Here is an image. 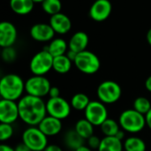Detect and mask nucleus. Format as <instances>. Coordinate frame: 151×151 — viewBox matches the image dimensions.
Returning <instances> with one entry per match:
<instances>
[{
	"instance_id": "f257e3e1",
	"label": "nucleus",
	"mask_w": 151,
	"mask_h": 151,
	"mask_svg": "<svg viewBox=\"0 0 151 151\" xmlns=\"http://www.w3.org/2000/svg\"><path fill=\"white\" fill-rule=\"evenodd\" d=\"M19 119L29 127H37L47 116L46 103L42 98L33 96H24L19 102Z\"/></svg>"
},
{
	"instance_id": "f03ea898",
	"label": "nucleus",
	"mask_w": 151,
	"mask_h": 151,
	"mask_svg": "<svg viewBox=\"0 0 151 151\" xmlns=\"http://www.w3.org/2000/svg\"><path fill=\"white\" fill-rule=\"evenodd\" d=\"M25 91V82L22 78L15 73H9L0 81L1 99L15 101L22 97Z\"/></svg>"
},
{
	"instance_id": "7ed1b4c3",
	"label": "nucleus",
	"mask_w": 151,
	"mask_h": 151,
	"mask_svg": "<svg viewBox=\"0 0 151 151\" xmlns=\"http://www.w3.org/2000/svg\"><path fill=\"white\" fill-rule=\"evenodd\" d=\"M119 123L125 132L137 134L142 131L146 126L145 115L136 111L134 109H128L120 114Z\"/></svg>"
},
{
	"instance_id": "20e7f679",
	"label": "nucleus",
	"mask_w": 151,
	"mask_h": 151,
	"mask_svg": "<svg viewBox=\"0 0 151 151\" xmlns=\"http://www.w3.org/2000/svg\"><path fill=\"white\" fill-rule=\"evenodd\" d=\"M73 64L80 72L85 74H94L101 67L99 58L95 53L87 50L77 54Z\"/></svg>"
},
{
	"instance_id": "39448f33",
	"label": "nucleus",
	"mask_w": 151,
	"mask_h": 151,
	"mask_svg": "<svg viewBox=\"0 0 151 151\" xmlns=\"http://www.w3.org/2000/svg\"><path fill=\"white\" fill-rule=\"evenodd\" d=\"M22 142L32 151H43L48 146V137L38 127H29L22 134Z\"/></svg>"
},
{
	"instance_id": "423d86ee",
	"label": "nucleus",
	"mask_w": 151,
	"mask_h": 151,
	"mask_svg": "<svg viewBox=\"0 0 151 151\" xmlns=\"http://www.w3.org/2000/svg\"><path fill=\"white\" fill-rule=\"evenodd\" d=\"M97 97L104 104H112L118 102L122 95V89L119 83L113 81H104L97 88Z\"/></svg>"
},
{
	"instance_id": "0eeeda50",
	"label": "nucleus",
	"mask_w": 151,
	"mask_h": 151,
	"mask_svg": "<svg viewBox=\"0 0 151 151\" xmlns=\"http://www.w3.org/2000/svg\"><path fill=\"white\" fill-rule=\"evenodd\" d=\"M53 56L45 49L37 52L31 59L29 68L34 75L44 76L53 67Z\"/></svg>"
},
{
	"instance_id": "6e6552de",
	"label": "nucleus",
	"mask_w": 151,
	"mask_h": 151,
	"mask_svg": "<svg viewBox=\"0 0 151 151\" xmlns=\"http://www.w3.org/2000/svg\"><path fill=\"white\" fill-rule=\"evenodd\" d=\"M51 88L50 81L45 76L34 75L25 82V91L27 95L42 98L49 95Z\"/></svg>"
},
{
	"instance_id": "1a4fd4ad",
	"label": "nucleus",
	"mask_w": 151,
	"mask_h": 151,
	"mask_svg": "<svg viewBox=\"0 0 151 151\" xmlns=\"http://www.w3.org/2000/svg\"><path fill=\"white\" fill-rule=\"evenodd\" d=\"M71 104L61 96L50 98L46 103L47 114L60 120L65 119L71 114Z\"/></svg>"
},
{
	"instance_id": "9d476101",
	"label": "nucleus",
	"mask_w": 151,
	"mask_h": 151,
	"mask_svg": "<svg viewBox=\"0 0 151 151\" xmlns=\"http://www.w3.org/2000/svg\"><path fill=\"white\" fill-rule=\"evenodd\" d=\"M84 112L85 119L94 127H101L108 119V111L105 104L101 101H91Z\"/></svg>"
},
{
	"instance_id": "9b49d317",
	"label": "nucleus",
	"mask_w": 151,
	"mask_h": 151,
	"mask_svg": "<svg viewBox=\"0 0 151 151\" xmlns=\"http://www.w3.org/2000/svg\"><path fill=\"white\" fill-rule=\"evenodd\" d=\"M19 118L18 103L15 101L1 99L0 101V122L12 124Z\"/></svg>"
},
{
	"instance_id": "f8f14e48",
	"label": "nucleus",
	"mask_w": 151,
	"mask_h": 151,
	"mask_svg": "<svg viewBox=\"0 0 151 151\" xmlns=\"http://www.w3.org/2000/svg\"><path fill=\"white\" fill-rule=\"evenodd\" d=\"M112 11L111 3L109 0H96L89 9L90 18L96 22L106 20Z\"/></svg>"
},
{
	"instance_id": "ddd939ff",
	"label": "nucleus",
	"mask_w": 151,
	"mask_h": 151,
	"mask_svg": "<svg viewBox=\"0 0 151 151\" xmlns=\"http://www.w3.org/2000/svg\"><path fill=\"white\" fill-rule=\"evenodd\" d=\"M17 29L15 26L9 21L0 23V46L2 48L12 47L17 40Z\"/></svg>"
},
{
	"instance_id": "4468645a",
	"label": "nucleus",
	"mask_w": 151,
	"mask_h": 151,
	"mask_svg": "<svg viewBox=\"0 0 151 151\" xmlns=\"http://www.w3.org/2000/svg\"><path fill=\"white\" fill-rule=\"evenodd\" d=\"M55 31L50 24L37 23L35 24L30 29L31 37L36 42H49L53 40Z\"/></svg>"
},
{
	"instance_id": "2eb2a0df",
	"label": "nucleus",
	"mask_w": 151,
	"mask_h": 151,
	"mask_svg": "<svg viewBox=\"0 0 151 151\" xmlns=\"http://www.w3.org/2000/svg\"><path fill=\"white\" fill-rule=\"evenodd\" d=\"M49 24L51 26L55 33L59 35L67 34L72 27V21L70 18L62 12L50 16Z\"/></svg>"
},
{
	"instance_id": "dca6fc26",
	"label": "nucleus",
	"mask_w": 151,
	"mask_h": 151,
	"mask_svg": "<svg viewBox=\"0 0 151 151\" xmlns=\"http://www.w3.org/2000/svg\"><path fill=\"white\" fill-rule=\"evenodd\" d=\"M39 129L47 136H55L62 130V122L60 119L51 116H46L37 126Z\"/></svg>"
},
{
	"instance_id": "f3484780",
	"label": "nucleus",
	"mask_w": 151,
	"mask_h": 151,
	"mask_svg": "<svg viewBox=\"0 0 151 151\" xmlns=\"http://www.w3.org/2000/svg\"><path fill=\"white\" fill-rule=\"evenodd\" d=\"M88 36L83 31L74 33L68 42V49L76 53L86 50L88 44Z\"/></svg>"
},
{
	"instance_id": "a211bd4d",
	"label": "nucleus",
	"mask_w": 151,
	"mask_h": 151,
	"mask_svg": "<svg viewBox=\"0 0 151 151\" xmlns=\"http://www.w3.org/2000/svg\"><path fill=\"white\" fill-rule=\"evenodd\" d=\"M35 2L33 0H10L12 11L18 15H27L34 9Z\"/></svg>"
},
{
	"instance_id": "6ab92c4d",
	"label": "nucleus",
	"mask_w": 151,
	"mask_h": 151,
	"mask_svg": "<svg viewBox=\"0 0 151 151\" xmlns=\"http://www.w3.org/2000/svg\"><path fill=\"white\" fill-rule=\"evenodd\" d=\"M122 141L115 136H105L102 139L98 151H123Z\"/></svg>"
},
{
	"instance_id": "aec40b11",
	"label": "nucleus",
	"mask_w": 151,
	"mask_h": 151,
	"mask_svg": "<svg viewBox=\"0 0 151 151\" xmlns=\"http://www.w3.org/2000/svg\"><path fill=\"white\" fill-rule=\"evenodd\" d=\"M68 49V43L62 38H55L50 41L47 50L53 56V58L65 55Z\"/></svg>"
},
{
	"instance_id": "412c9836",
	"label": "nucleus",
	"mask_w": 151,
	"mask_h": 151,
	"mask_svg": "<svg viewBox=\"0 0 151 151\" xmlns=\"http://www.w3.org/2000/svg\"><path fill=\"white\" fill-rule=\"evenodd\" d=\"M73 63V62L66 56V54L58 56V57L54 58L53 59L52 69L58 73L65 74V73H67L71 70Z\"/></svg>"
},
{
	"instance_id": "4be33fe9",
	"label": "nucleus",
	"mask_w": 151,
	"mask_h": 151,
	"mask_svg": "<svg viewBox=\"0 0 151 151\" xmlns=\"http://www.w3.org/2000/svg\"><path fill=\"white\" fill-rule=\"evenodd\" d=\"M74 130L84 140H88L94 135V126L86 119L78 120L74 126Z\"/></svg>"
},
{
	"instance_id": "5701e85b",
	"label": "nucleus",
	"mask_w": 151,
	"mask_h": 151,
	"mask_svg": "<svg viewBox=\"0 0 151 151\" xmlns=\"http://www.w3.org/2000/svg\"><path fill=\"white\" fill-rule=\"evenodd\" d=\"M84 139L82 137H81L77 133L76 131L73 129V130H69L65 135V139H64V142H65V146L70 149V150H76L78 148L81 147L82 145H84Z\"/></svg>"
},
{
	"instance_id": "b1692460",
	"label": "nucleus",
	"mask_w": 151,
	"mask_h": 151,
	"mask_svg": "<svg viewBox=\"0 0 151 151\" xmlns=\"http://www.w3.org/2000/svg\"><path fill=\"white\" fill-rule=\"evenodd\" d=\"M123 145L125 151H146L145 142L139 137H128L125 140Z\"/></svg>"
},
{
	"instance_id": "393cba45",
	"label": "nucleus",
	"mask_w": 151,
	"mask_h": 151,
	"mask_svg": "<svg viewBox=\"0 0 151 151\" xmlns=\"http://www.w3.org/2000/svg\"><path fill=\"white\" fill-rule=\"evenodd\" d=\"M90 102L91 101L86 94L77 93L72 97L70 104L72 108L76 111H85Z\"/></svg>"
},
{
	"instance_id": "a878e982",
	"label": "nucleus",
	"mask_w": 151,
	"mask_h": 151,
	"mask_svg": "<svg viewBox=\"0 0 151 151\" xmlns=\"http://www.w3.org/2000/svg\"><path fill=\"white\" fill-rule=\"evenodd\" d=\"M100 127L104 136H116L121 128L119 122L109 118L101 125Z\"/></svg>"
},
{
	"instance_id": "bb28decb",
	"label": "nucleus",
	"mask_w": 151,
	"mask_h": 151,
	"mask_svg": "<svg viewBox=\"0 0 151 151\" xmlns=\"http://www.w3.org/2000/svg\"><path fill=\"white\" fill-rule=\"evenodd\" d=\"M42 8L48 15H55L61 12L62 4L60 0H44L42 3Z\"/></svg>"
},
{
	"instance_id": "cd10ccee",
	"label": "nucleus",
	"mask_w": 151,
	"mask_h": 151,
	"mask_svg": "<svg viewBox=\"0 0 151 151\" xmlns=\"http://www.w3.org/2000/svg\"><path fill=\"white\" fill-rule=\"evenodd\" d=\"M133 107V109H134L136 111L146 115L151 109V103L148 98L144 96H140L134 101Z\"/></svg>"
},
{
	"instance_id": "c85d7f7f",
	"label": "nucleus",
	"mask_w": 151,
	"mask_h": 151,
	"mask_svg": "<svg viewBox=\"0 0 151 151\" xmlns=\"http://www.w3.org/2000/svg\"><path fill=\"white\" fill-rule=\"evenodd\" d=\"M14 130L12 124H4L1 123L0 125V141L5 142L12 138L13 135Z\"/></svg>"
},
{
	"instance_id": "c756f323",
	"label": "nucleus",
	"mask_w": 151,
	"mask_h": 151,
	"mask_svg": "<svg viewBox=\"0 0 151 151\" xmlns=\"http://www.w3.org/2000/svg\"><path fill=\"white\" fill-rule=\"evenodd\" d=\"M17 56L16 50L12 47L3 48L2 50V58L6 63H12L15 60Z\"/></svg>"
},
{
	"instance_id": "7c9ffc66",
	"label": "nucleus",
	"mask_w": 151,
	"mask_h": 151,
	"mask_svg": "<svg viewBox=\"0 0 151 151\" xmlns=\"http://www.w3.org/2000/svg\"><path fill=\"white\" fill-rule=\"evenodd\" d=\"M87 141H88V146L90 149H92V150H98V148H99V146L101 144L102 139H99V137L96 136V135H92Z\"/></svg>"
},
{
	"instance_id": "2f4dec72",
	"label": "nucleus",
	"mask_w": 151,
	"mask_h": 151,
	"mask_svg": "<svg viewBox=\"0 0 151 151\" xmlns=\"http://www.w3.org/2000/svg\"><path fill=\"white\" fill-rule=\"evenodd\" d=\"M49 96H50V98H55V97L60 96L59 88L57 87H51L50 89V92H49Z\"/></svg>"
},
{
	"instance_id": "473e14b6",
	"label": "nucleus",
	"mask_w": 151,
	"mask_h": 151,
	"mask_svg": "<svg viewBox=\"0 0 151 151\" xmlns=\"http://www.w3.org/2000/svg\"><path fill=\"white\" fill-rule=\"evenodd\" d=\"M15 151H32L26 144H24L23 142L19 143L15 148H14Z\"/></svg>"
},
{
	"instance_id": "72a5a7b5",
	"label": "nucleus",
	"mask_w": 151,
	"mask_h": 151,
	"mask_svg": "<svg viewBox=\"0 0 151 151\" xmlns=\"http://www.w3.org/2000/svg\"><path fill=\"white\" fill-rule=\"evenodd\" d=\"M43 151H63L62 149L56 145V144H48V146L45 148V150Z\"/></svg>"
},
{
	"instance_id": "f704fd0d",
	"label": "nucleus",
	"mask_w": 151,
	"mask_h": 151,
	"mask_svg": "<svg viewBox=\"0 0 151 151\" xmlns=\"http://www.w3.org/2000/svg\"><path fill=\"white\" fill-rule=\"evenodd\" d=\"M145 120H146V126L151 130V109L145 115Z\"/></svg>"
},
{
	"instance_id": "c9c22d12",
	"label": "nucleus",
	"mask_w": 151,
	"mask_h": 151,
	"mask_svg": "<svg viewBox=\"0 0 151 151\" xmlns=\"http://www.w3.org/2000/svg\"><path fill=\"white\" fill-rule=\"evenodd\" d=\"M77 54H78V53H76V52H74V51H73V50H70L66 52V56H67L73 62L75 60V58H76V57H77Z\"/></svg>"
},
{
	"instance_id": "e433bc0d",
	"label": "nucleus",
	"mask_w": 151,
	"mask_h": 151,
	"mask_svg": "<svg viewBox=\"0 0 151 151\" xmlns=\"http://www.w3.org/2000/svg\"><path fill=\"white\" fill-rule=\"evenodd\" d=\"M145 88L148 91L151 92V75L147 78V80L145 81Z\"/></svg>"
},
{
	"instance_id": "4c0bfd02",
	"label": "nucleus",
	"mask_w": 151,
	"mask_h": 151,
	"mask_svg": "<svg viewBox=\"0 0 151 151\" xmlns=\"http://www.w3.org/2000/svg\"><path fill=\"white\" fill-rule=\"evenodd\" d=\"M0 151H15L14 149H12V147H10L9 145L6 144H2L0 146Z\"/></svg>"
},
{
	"instance_id": "58836bf2",
	"label": "nucleus",
	"mask_w": 151,
	"mask_h": 151,
	"mask_svg": "<svg viewBox=\"0 0 151 151\" xmlns=\"http://www.w3.org/2000/svg\"><path fill=\"white\" fill-rule=\"evenodd\" d=\"M115 137H117L118 139H119L120 141H122L124 138H125V131L124 130H122V129H120L119 130V132L116 134V136Z\"/></svg>"
},
{
	"instance_id": "ea45409f",
	"label": "nucleus",
	"mask_w": 151,
	"mask_h": 151,
	"mask_svg": "<svg viewBox=\"0 0 151 151\" xmlns=\"http://www.w3.org/2000/svg\"><path fill=\"white\" fill-rule=\"evenodd\" d=\"M75 151H92V149H90L88 146H85V145H82L81 147L78 148Z\"/></svg>"
},
{
	"instance_id": "a19ab883",
	"label": "nucleus",
	"mask_w": 151,
	"mask_h": 151,
	"mask_svg": "<svg viewBox=\"0 0 151 151\" xmlns=\"http://www.w3.org/2000/svg\"><path fill=\"white\" fill-rule=\"evenodd\" d=\"M146 39H147V42L151 46V28L149 29V31L147 32V35H146Z\"/></svg>"
},
{
	"instance_id": "79ce46f5",
	"label": "nucleus",
	"mask_w": 151,
	"mask_h": 151,
	"mask_svg": "<svg viewBox=\"0 0 151 151\" xmlns=\"http://www.w3.org/2000/svg\"><path fill=\"white\" fill-rule=\"evenodd\" d=\"M33 1H34L35 3H41V4H42L44 0H33Z\"/></svg>"
}]
</instances>
